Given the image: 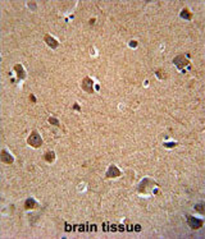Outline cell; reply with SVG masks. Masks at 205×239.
I'll return each instance as SVG.
<instances>
[{
	"label": "cell",
	"mask_w": 205,
	"mask_h": 239,
	"mask_svg": "<svg viewBox=\"0 0 205 239\" xmlns=\"http://www.w3.org/2000/svg\"><path fill=\"white\" fill-rule=\"evenodd\" d=\"M27 142H28V145H30V146H32V147H36V149L42 145L41 136H40L37 132H35V130H33V132L31 133V136H30V137H28Z\"/></svg>",
	"instance_id": "6da1fadb"
},
{
	"label": "cell",
	"mask_w": 205,
	"mask_h": 239,
	"mask_svg": "<svg viewBox=\"0 0 205 239\" xmlns=\"http://www.w3.org/2000/svg\"><path fill=\"white\" fill-rule=\"evenodd\" d=\"M82 90H85L87 93H92L94 92V82L92 79L86 77L82 79Z\"/></svg>",
	"instance_id": "7a4b0ae2"
},
{
	"label": "cell",
	"mask_w": 205,
	"mask_h": 239,
	"mask_svg": "<svg viewBox=\"0 0 205 239\" xmlns=\"http://www.w3.org/2000/svg\"><path fill=\"white\" fill-rule=\"evenodd\" d=\"M187 223H189L190 228H192V229H199V228L203 226V220L196 219L193 216H187Z\"/></svg>",
	"instance_id": "3957f363"
},
{
	"label": "cell",
	"mask_w": 205,
	"mask_h": 239,
	"mask_svg": "<svg viewBox=\"0 0 205 239\" xmlns=\"http://www.w3.org/2000/svg\"><path fill=\"white\" fill-rule=\"evenodd\" d=\"M173 63L177 65V68L178 69H183L185 68V65H187L189 64V60H187L185 56H182V55H180V56H177L174 60H173Z\"/></svg>",
	"instance_id": "277c9868"
},
{
	"label": "cell",
	"mask_w": 205,
	"mask_h": 239,
	"mask_svg": "<svg viewBox=\"0 0 205 239\" xmlns=\"http://www.w3.org/2000/svg\"><path fill=\"white\" fill-rule=\"evenodd\" d=\"M119 175H121V170H119L117 166H114V165L109 166V169H108V173H106L108 178H116V176H119Z\"/></svg>",
	"instance_id": "5b68a950"
},
{
	"label": "cell",
	"mask_w": 205,
	"mask_h": 239,
	"mask_svg": "<svg viewBox=\"0 0 205 239\" xmlns=\"http://www.w3.org/2000/svg\"><path fill=\"white\" fill-rule=\"evenodd\" d=\"M45 41H46V44L49 45V46L51 47V49H56L58 47V41H56L55 38H53L50 35H45Z\"/></svg>",
	"instance_id": "8992f818"
},
{
	"label": "cell",
	"mask_w": 205,
	"mask_h": 239,
	"mask_svg": "<svg viewBox=\"0 0 205 239\" xmlns=\"http://www.w3.org/2000/svg\"><path fill=\"white\" fill-rule=\"evenodd\" d=\"M2 161L4 164H12L13 162V156H10V153H8L5 150L2 151Z\"/></svg>",
	"instance_id": "52a82bcc"
},
{
	"label": "cell",
	"mask_w": 205,
	"mask_h": 239,
	"mask_svg": "<svg viewBox=\"0 0 205 239\" xmlns=\"http://www.w3.org/2000/svg\"><path fill=\"white\" fill-rule=\"evenodd\" d=\"M14 70L17 72V74H18V78H19V79H25V78H26L25 69H23V67H22L21 64H15V65H14Z\"/></svg>",
	"instance_id": "ba28073f"
},
{
	"label": "cell",
	"mask_w": 205,
	"mask_h": 239,
	"mask_svg": "<svg viewBox=\"0 0 205 239\" xmlns=\"http://www.w3.org/2000/svg\"><path fill=\"white\" fill-rule=\"evenodd\" d=\"M36 206H37V205H36V202H35L33 198H28V200L25 202V208L26 210H32V208H35Z\"/></svg>",
	"instance_id": "9c48e42d"
},
{
	"label": "cell",
	"mask_w": 205,
	"mask_h": 239,
	"mask_svg": "<svg viewBox=\"0 0 205 239\" xmlns=\"http://www.w3.org/2000/svg\"><path fill=\"white\" fill-rule=\"evenodd\" d=\"M44 159H45V161H48V162H53L55 160V153L53 151H49V152L45 153Z\"/></svg>",
	"instance_id": "30bf717a"
},
{
	"label": "cell",
	"mask_w": 205,
	"mask_h": 239,
	"mask_svg": "<svg viewBox=\"0 0 205 239\" xmlns=\"http://www.w3.org/2000/svg\"><path fill=\"white\" fill-rule=\"evenodd\" d=\"M181 17H182V18H185V19H191V18H192V14L189 12V9L185 8V9L181 12Z\"/></svg>",
	"instance_id": "8fae6325"
},
{
	"label": "cell",
	"mask_w": 205,
	"mask_h": 239,
	"mask_svg": "<svg viewBox=\"0 0 205 239\" xmlns=\"http://www.w3.org/2000/svg\"><path fill=\"white\" fill-rule=\"evenodd\" d=\"M49 123L50 124H54V126H56V127H60L58 119H55V118H49Z\"/></svg>",
	"instance_id": "7c38bea8"
},
{
	"label": "cell",
	"mask_w": 205,
	"mask_h": 239,
	"mask_svg": "<svg viewBox=\"0 0 205 239\" xmlns=\"http://www.w3.org/2000/svg\"><path fill=\"white\" fill-rule=\"evenodd\" d=\"M195 210H196V211H199L200 214H204V203L196 205V206H195Z\"/></svg>",
	"instance_id": "4fadbf2b"
},
{
	"label": "cell",
	"mask_w": 205,
	"mask_h": 239,
	"mask_svg": "<svg viewBox=\"0 0 205 239\" xmlns=\"http://www.w3.org/2000/svg\"><path fill=\"white\" fill-rule=\"evenodd\" d=\"M156 74H158V77L160 78V79H164V78H166V74H163V73H162L160 70H158V72H156Z\"/></svg>",
	"instance_id": "5bb4252c"
},
{
	"label": "cell",
	"mask_w": 205,
	"mask_h": 239,
	"mask_svg": "<svg viewBox=\"0 0 205 239\" xmlns=\"http://www.w3.org/2000/svg\"><path fill=\"white\" fill-rule=\"evenodd\" d=\"M73 109H76L77 111H79V110H81V107H79L77 104H75V105H73Z\"/></svg>",
	"instance_id": "9a60e30c"
},
{
	"label": "cell",
	"mask_w": 205,
	"mask_h": 239,
	"mask_svg": "<svg viewBox=\"0 0 205 239\" xmlns=\"http://www.w3.org/2000/svg\"><path fill=\"white\" fill-rule=\"evenodd\" d=\"M30 100L32 102H36V99H35V96H33V95H30Z\"/></svg>",
	"instance_id": "2e32d148"
}]
</instances>
